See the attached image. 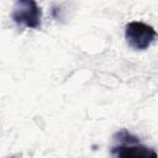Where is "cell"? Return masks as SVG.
Returning <instances> with one entry per match:
<instances>
[{
    "label": "cell",
    "mask_w": 158,
    "mask_h": 158,
    "mask_svg": "<svg viewBox=\"0 0 158 158\" xmlns=\"http://www.w3.org/2000/svg\"><path fill=\"white\" fill-rule=\"evenodd\" d=\"M118 144L112 147L114 158H158L154 149L142 144L137 137L122 130L118 135Z\"/></svg>",
    "instance_id": "6da1fadb"
},
{
    "label": "cell",
    "mask_w": 158,
    "mask_h": 158,
    "mask_svg": "<svg viewBox=\"0 0 158 158\" xmlns=\"http://www.w3.org/2000/svg\"><path fill=\"white\" fill-rule=\"evenodd\" d=\"M125 38L133 49L144 51L158 38V33L152 26L144 22L132 21L125 27Z\"/></svg>",
    "instance_id": "7a4b0ae2"
},
{
    "label": "cell",
    "mask_w": 158,
    "mask_h": 158,
    "mask_svg": "<svg viewBox=\"0 0 158 158\" xmlns=\"http://www.w3.org/2000/svg\"><path fill=\"white\" fill-rule=\"evenodd\" d=\"M12 20L19 26L38 30L41 27L42 10L33 0H20L14 6Z\"/></svg>",
    "instance_id": "3957f363"
}]
</instances>
